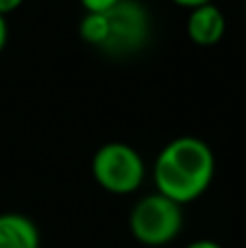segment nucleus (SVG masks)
Wrapping results in <instances>:
<instances>
[{"label": "nucleus", "mask_w": 246, "mask_h": 248, "mask_svg": "<svg viewBox=\"0 0 246 248\" xmlns=\"http://www.w3.org/2000/svg\"><path fill=\"white\" fill-rule=\"evenodd\" d=\"M216 174V157L207 141L183 135L159 150L153 166V181L159 194L179 205L194 202L209 189Z\"/></svg>", "instance_id": "1"}, {"label": "nucleus", "mask_w": 246, "mask_h": 248, "mask_svg": "<svg viewBox=\"0 0 246 248\" xmlns=\"http://www.w3.org/2000/svg\"><path fill=\"white\" fill-rule=\"evenodd\" d=\"M129 231L142 246H168L183 231V205L159 192L146 194L131 207Z\"/></svg>", "instance_id": "2"}, {"label": "nucleus", "mask_w": 246, "mask_h": 248, "mask_svg": "<svg viewBox=\"0 0 246 248\" xmlns=\"http://www.w3.org/2000/svg\"><path fill=\"white\" fill-rule=\"evenodd\" d=\"M92 176L105 192L126 196L142 187L146 166L142 155L133 146L124 141H109L94 153Z\"/></svg>", "instance_id": "3"}, {"label": "nucleus", "mask_w": 246, "mask_h": 248, "mask_svg": "<svg viewBox=\"0 0 246 248\" xmlns=\"http://www.w3.org/2000/svg\"><path fill=\"white\" fill-rule=\"evenodd\" d=\"M107 16V39L100 46V50L116 57L133 55L139 48H144L151 33L148 11L138 0H120L116 7L105 11Z\"/></svg>", "instance_id": "4"}, {"label": "nucleus", "mask_w": 246, "mask_h": 248, "mask_svg": "<svg viewBox=\"0 0 246 248\" xmlns=\"http://www.w3.org/2000/svg\"><path fill=\"white\" fill-rule=\"evenodd\" d=\"M185 31L187 37L194 44H199V46H214V44H218L225 37L227 31L225 13L212 2L199 4L187 16Z\"/></svg>", "instance_id": "5"}, {"label": "nucleus", "mask_w": 246, "mask_h": 248, "mask_svg": "<svg viewBox=\"0 0 246 248\" xmlns=\"http://www.w3.org/2000/svg\"><path fill=\"white\" fill-rule=\"evenodd\" d=\"M0 248H42V233L35 220L17 211L0 214Z\"/></svg>", "instance_id": "6"}, {"label": "nucleus", "mask_w": 246, "mask_h": 248, "mask_svg": "<svg viewBox=\"0 0 246 248\" xmlns=\"http://www.w3.org/2000/svg\"><path fill=\"white\" fill-rule=\"evenodd\" d=\"M107 16L105 13H87L81 20V26H78V33L92 46H103L105 39H107Z\"/></svg>", "instance_id": "7"}, {"label": "nucleus", "mask_w": 246, "mask_h": 248, "mask_svg": "<svg viewBox=\"0 0 246 248\" xmlns=\"http://www.w3.org/2000/svg\"><path fill=\"white\" fill-rule=\"evenodd\" d=\"M118 2L120 0H81V4L85 7L87 13H105L111 7H116Z\"/></svg>", "instance_id": "8"}, {"label": "nucleus", "mask_w": 246, "mask_h": 248, "mask_svg": "<svg viewBox=\"0 0 246 248\" xmlns=\"http://www.w3.org/2000/svg\"><path fill=\"white\" fill-rule=\"evenodd\" d=\"M24 0H0V16H7V13L15 11Z\"/></svg>", "instance_id": "9"}, {"label": "nucleus", "mask_w": 246, "mask_h": 248, "mask_svg": "<svg viewBox=\"0 0 246 248\" xmlns=\"http://www.w3.org/2000/svg\"><path fill=\"white\" fill-rule=\"evenodd\" d=\"M183 248H222L218 242H214V240H194V242H190L187 246H183Z\"/></svg>", "instance_id": "10"}, {"label": "nucleus", "mask_w": 246, "mask_h": 248, "mask_svg": "<svg viewBox=\"0 0 246 248\" xmlns=\"http://www.w3.org/2000/svg\"><path fill=\"white\" fill-rule=\"evenodd\" d=\"M7 37H9V29H7V20L4 16H0V52L7 46Z\"/></svg>", "instance_id": "11"}, {"label": "nucleus", "mask_w": 246, "mask_h": 248, "mask_svg": "<svg viewBox=\"0 0 246 248\" xmlns=\"http://www.w3.org/2000/svg\"><path fill=\"white\" fill-rule=\"evenodd\" d=\"M174 4H181V7H187V9H194L199 4H205V2H212V0H172Z\"/></svg>", "instance_id": "12"}, {"label": "nucleus", "mask_w": 246, "mask_h": 248, "mask_svg": "<svg viewBox=\"0 0 246 248\" xmlns=\"http://www.w3.org/2000/svg\"><path fill=\"white\" fill-rule=\"evenodd\" d=\"M244 9H246V4H244Z\"/></svg>", "instance_id": "13"}]
</instances>
